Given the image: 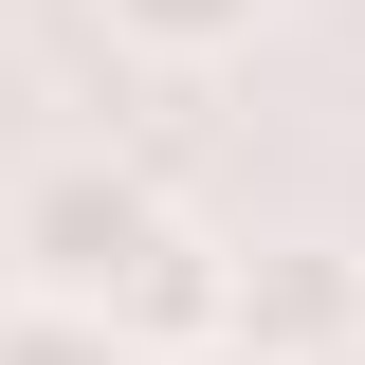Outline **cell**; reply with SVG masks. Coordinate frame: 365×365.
Segmentation results:
<instances>
[{"instance_id":"6da1fadb","label":"cell","mask_w":365,"mask_h":365,"mask_svg":"<svg viewBox=\"0 0 365 365\" xmlns=\"http://www.w3.org/2000/svg\"><path fill=\"white\" fill-rule=\"evenodd\" d=\"M165 237H182V201L146 165H110V146H55V165H19V201H0V274L55 292V311H128Z\"/></svg>"},{"instance_id":"7a4b0ae2","label":"cell","mask_w":365,"mask_h":365,"mask_svg":"<svg viewBox=\"0 0 365 365\" xmlns=\"http://www.w3.org/2000/svg\"><path fill=\"white\" fill-rule=\"evenodd\" d=\"M220 365H365V256H329V237H256V256H237Z\"/></svg>"},{"instance_id":"3957f363","label":"cell","mask_w":365,"mask_h":365,"mask_svg":"<svg viewBox=\"0 0 365 365\" xmlns=\"http://www.w3.org/2000/svg\"><path fill=\"white\" fill-rule=\"evenodd\" d=\"M91 19H110L128 55H165V73H201V55H237V37H256L274 0H91Z\"/></svg>"},{"instance_id":"277c9868","label":"cell","mask_w":365,"mask_h":365,"mask_svg":"<svg viewBox=\"0 0 365 365\" xmlns=\"http://www.w3.org/2000/svg\"><path fill=\"white\" fill-rule=\"evenodd\" d=\"M0 365H146L110 311H55V292H0Z\"/></svg>"}]
</instances>
